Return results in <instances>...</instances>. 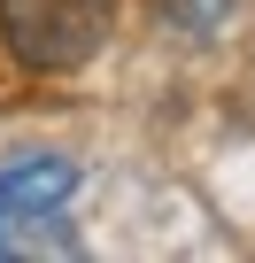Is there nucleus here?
Here are the masks:
<instances>
[{
    "instance_id": "3",
    "label": "nucleus",
    "mask_w": 255,
    "mask_h": 263,
    "mask_svg": "<svg viewBox=\"0 0 255 263\" xmlns=\"http://www.w3.org/2000/svg\"><path fill=\"white\" fill-rule=\"evenodd\" d=\"M155 8H163L186 39H217V31L232 24V0H155Z\"/></svg>"
},
{
    "instance_id": "1",
    "label": "nucleus",
    "mask_w": 255,
    "mask_h": 263,
    "mask_svg": "<svg viewBox=\"0 0 255 263\" xmlns=\"http://www.w3.org/2000/svg\"><path fill=\"white\" fill-rule=\"evenodd\" d=\"M116 0H0V39L24 70H85L108 47Z\"/></svg>"
},
{
    "instance_id": "2",
    "label": "nucleus",
    "mask_w": 255,
    "mask_h": 263,
    "mask_svg": "<svg viewBox=\"0 0 255 263\" xmlns=\"http://www.w3.org/2000/svg\"><path fill=\"white\" fill-rule=\"evenodd\" d=\"M85 186V171L70 155H8L0 163V255H39V248H70L62 209Z\"/></svg>"
}]
</instances>
